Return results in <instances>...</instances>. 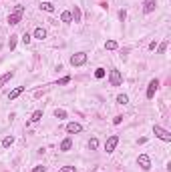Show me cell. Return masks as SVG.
Returning <instances> with one entry per match:
<instances>
[{
  "label": "cell",
  "instance_id": "484cf974",
  "mask_svg": "<svg viewBox=\"0 0 171 172\" xmlns=\"http://www.w3.org/2000/svg\"><path fill=\"white\" fill-rule=\"evenodd\" d=\"M30 40H32V38H30V34H28V32L22 34V42H24V44H30Z\"/></svg>",
  "mask_w": 171,
  "mask_h": 172
},
{
  "label": "cell",
  "instance_id": "277c9868",
  "mask_svg": "<svg viewBox=\"0 0 171 172\" xmlns=\"http://www.w3.org/2000/svg\"><path fill=\"white\" fill-rule=\"evenodd\" d=\"M117 144H119V136L113 134V136L107 138V142H105V150H107V152H113V150L117 148Z\"/></svg>",
  "mask_w": 171,
  "mask_h": 172
},
{
  "label": "cell",
  "instance_id": "44dd1931",
  "mask_svg": "<svg viewBox=\"0 0 171 172\" xmlns=\"http://www.w3.org/2000/svg\"><path fill=\"white\" fill-rule=\"evenodd\" d=\"M89 148H91V150H97L99 148V140L97 138H91V140H89Z\"/></svg>",
  "mask_w": 171,
  "mask_h": 172
},
{
  "label": "cell",
  "instance_id": "6da1fadb",
  "mask_svg": "<svg viewBox=\"0 0 171 172\" xmlns=\"http://www.w3.org/2000/svg\"><path fill=\"white\" fill-rule=\"evenodd\" d=\"M153 134H155L157 138H161L163 142H171V132L169 130H165V128H161V126H153Z\"/></svg>",
  "mask_w": 171,
  "mask_h": 172
},
{
  "label": "cell",
  "instance_id": "5b68a950",
  "mask_svg": "<svg viewBox=\"0 0 171 172\" xmlns=\"http://www.w3.org/2000/svg\"><path fill=\"white\" fill-rule=\"evenodd\" d=\"M137 164H139L143 170H149V168H151V158L147 156V154H139V156H137Z\"/></svg>",
  "mask_w": 171,
  "mask_h": 172
},
{
  "label": "cell",
  "instance_id": "8fae6325",
  "mask_svg": "<svg viewBox=\"0 0 171 172\" xmlns=\"http://www.w3.org/2000/svg\"><path fill=\"white\" fill-rule=\"evenodd\" d=\"M12 76H14V72H12V70L6 72V74H2V76H0V88H2L6 82H10V78H12Z\"/></svg>",
  "mask_w": 171,
  "mask_h": 172
},
{
  "label": "cell",
  "instance_id": "7402d4cb",
  "mask_svg": "<svg viewBox=\"0 0 171 172\" xmlns=\"http://www.w3.org/2000/svg\"><path fill=\"white\" fill-rule=\"evenodd\" d=\"M105 48H107V50H115V48H117V42H115V40H107V42H105Z\"/></svg>",
  "mask_w": 171,
  "mask_h": 172
},
{
  "label": "cell",
  "instance_id": "30bf717a",
  "mask_svg": "<svg viewBox=\"0 0 171 172\" xmlns=\"http://www.w3.org/2000/svg\"><path fill=\"white\" fill-rule=\"evenodd\" d=\"M71 148H73V140H71V138H64L63 142H60V150H63V152H68Z\"/></svg>",
  "mask_w": 171,
  "mask_h": 172
},
{
  "label": "cell",
  "instance_id": "ac0fdd59",
  "mask_svg": "<svg viewBox=\"0 0 171 172\" xmlns=\"http://www.w3.org/2000/svg\"><path fill=\"white\" fill-rule=\"evenodd\" d=\"M54 116H56L59 120L67 118V110H63V108H56V110H54Z\"/></svg>",
  "mask_w": 171,
  "mask_h": 172
},
{
  "label": "cell",
  "instance_id": "f546056e",
  "mask_svg": "<svg viewBox=\"0 0 171 172\" xmlns=\"http://www.w3.org/2000/svg\"><path fill=\"white\" fill-rule=\"evenodd\" d=\"M32 172H46V166H36Z\"/></svg>",
  "mask_w": 171,
  "mask_h": 172
},
{
  "label": "cell",
  "instance_id": "e0dca14e",
  "mask_svg": "<svg viewBox=\"0 0 171 172\" xmlns=\"http://www.w3.org/2000/svg\"><path fill=\"white\" fill-rule=\"evenodd\" d=\"M40 118H42V110H36V112H32V116H30V122H38Z\"/></svg>",
  "mask_w": 171,
  "mask_h": 172
},
{
  "label": "cell",
  "instance_id": "9a60e30c",
  "mask_svg": "<svg viewBox=\"0 0 171 172\" xmlns=\"http://www.w3.org/2000/svg\"><path fill=\"white\" fill-rule=\"evenodd\" d=\"M71 16H73L75 22H81V8H78V6H75V10L71 12Z\"/></svg>",
  "mask_w": 171,
  "mask_h": 172
},
{
  "label": "cell",
  "instance_id": "52a82bcc",
  "mask_svg": "<svg viewBox=\"0 0 171 172\" xmlns=\"http://www.w3.org/2000/svg\"><path fill=\"white\" fill-rule=\"evenodd\" d=\"M157 88H159V80H157V78H153V80L149 82V86H147V98H149V100H151L153 96H155Z\"/></svg>",
  "mask_w": 171,
  "mask_h": 172
},
{
  "label": "cell",
  "instance_id": "4fadbf2b",
  "mask_svg": "<svg viewBox=\"0 0 171 172\" xmlns=\"http://www.w3.org/2000/svg\"><path fill=\"white\" fill-rule=\"evenodd\" d=\"M40 10H44V12H54V4H50V2H40Z\"/></svg>",
  "mask_w": 171,
  "mask_h": 172
},
{
  "label": "cell",
  "instance_id": "cb8c5ba5",
  "mask_svg": "<svg viewBox=\"0 0 171 172\" xmlns=\"http://www.w3.org/2000/svg\"><path fill=\"white\" fill-rule=\"evenodd\" d=\"M71 82V76H64V78H60L59 82H56V86H63V84H68Z\"/></svg>",
  "mask_w": 171,
  "mask_h": 172
},
{
  "label": "cell",
  "instance_id": "4dcf8cb0",
  "mask_svg": "<svg viewBox=\"0 0 171 172\" xmlns=\"http://www.w3.org/2000/svg\"><path fill=\"white\" fill-rule=\"evenodd\" d=\"M119 18L125 20V18H127V12H125V10H121V12H119Z\"/></svg>",
  "mask_w": 171,
  "mask_h": 172
},
{
  "label": "cell",
  "instance_id": "7c38bea8",
  "mask_svg": "<svg viewBox=\"0 0 171 172\" xmlns=\"http://www.w3.org/2000/svg\"><path fill=\"white\" fill-rule=\"evenodd\" d=\"M22 92H24V86H18V88H14V90H12V92L8 94V100H14L16 96H20Z\"/></svg>",
  "mask_w": 171,
  "mask_h": 172
},
{
  "label": "cell",
  "instance_id": "2e32d148",
  "mask_svg": "<svg viewBox=\"0 0 171 172\" xmlns=\"http://www.w3.org/2000/svg\"><path fill=\"white\" fill-rule=\"evenodd\" d=\"M60 20H63V22H73V16H71V12H68V10H64L63 14H60Z\"/></svg>",
  "mask_w": 171,
  "mask_h": 172
},
{
  "label": "cell",
  "instance_id": "83f0119b",
  "mask_svg": "<svg viewBox=\"0 0 171 172\" xmlns=\"http://www.w3.org/2000/svg\"><path fill=\"white\" fill-rule=\"evenodd\" d=\"M165 50H167V40H165V42H163V44H161V46H159V48H157V52H159V54H163V52H165Z\"/></svg>",
  "mask_w": 171,
  "mask_h": 172
},
{
  "label": "cell",
  "instance_id": "d4e9b609",
  "mask_svg": "<svg viewBox=\"0 0 171 172\" xmlns=\"http://www.w3.org/2000/svg\"><path fill=\"white\" fill-rule=\"evenodd\" d=\"M95 76L103 78V76H105V68H97V70H95Z\"/></svg>",
  "mask_w": 171,
  "mask_h": 172
},
{
  "label": "cell",
  "instance_id": "ba28073f",
  "mask_svg": "<svg viewBox=\"0 0 171 172\" xmlns=\"http://www.w3.org/2000/svg\"><path fill=\"white\" fill-rule=\"evenodd\" d=\"M83 130V126L78 124V122H68L67 124V132L68 134H77V132H81Z\"/></svg>",
  "mask_w": 171,
  "mask_h": 172
},
{
  "label": "cell",
  "instance_id": "f1b7e54d",
  "mask_svg": "<svg viewBox=\"0 0 171 172\" xmlns=\"http://www.w3.org/2000/svg\"><path fill=\"white\" fill-rule=\"evenodd\" d=\"M123 122V116H115V118H113V124H121Z\"/></svg>",
  "mask_w": 171,
  "mask_h": 172
},
{
  "label": "cell",
  "instance_id": "7a4b0ae2",
  "mask_svg": "<svg viewBox=\"0 0 171 172\" xmlns=\"http://www.w3.org/2000/svg\"><path fill=\"white\" fill-rule=\"evenodd\" d=\"M22 14H24V6H16L14 8V12L8 16V24H18L20 20H22Z\"/></svg>",
  "mask_w": 171,
  "mask_h": 172
},
{
  "label": "cell",
  "instance_id": "8992f818",
  "mask_svg": "<svg viewBox=\"0 0 171 172\" xmlns=\"http://www.w3.org/2000/svg\"><path fill=\"white\" fill-rule=\"evenodd\" d=\"M109 80H111V86H121L123 84V76L119 70H111V74H109Z\"/></svg>",
  "mask_w": 171,
  "mask_h": 172
},
{
  "label": "cell",
  "instance_id": "5bb4252c",
  "mask_svg": "<svg viewBox=\"0 0 171 172\" xmlns=\"http://www.w3.org/2000/svg\"><path fill=\"white\" fill-rule=\"evenodd\" d=\"M34 38H38V40L46 38V30H44V28H36V30H34Z\"/></svg>",
  "mask_w": 171,
  "mask_h": 172
},
{
  "label": "cell",
  "instance_id": "d6986e66",
  "mask_svg": "<svg viewBox=\"0 0 171 172\" xmlns=\"http://www.w3.org/2000/svg\"><path fill=\"white\" fill-rule=\"evenodd\" d=\"M12 142H14V136H6V138L2 140V146L8 148V146H12Z\"/></svg>",
  "mask_w": 171,
  "mask_h": 172
},
{
  "label": "cell",
  "instance_id": "9c48e42d",
  "mask_svg": "<svg viewBox=\"0 0 171 172\" xmlns=\"http://www.w3.org/2000/svg\"><path fill=\"white\" fill-rule=\"evenodd\" d=\"M155 6H157V0H145L143 10H145L147 14H149V12H153V10H155Z\"/></svg>",
  "mask_w": 171,
  "mask_h": 172
},
{
  "label": "cell",
  "instance_id": "3957f363",
  "mask_svg": "<svg viewBox=\"0 0 171 172\" xmlns=\"http://www.w3.org/2000/svg\"><path fill=\"white\" fill-rule=\"evenodd\" d=\"M85 62H87V52H77L71 56V64L73 66H83Z\"/></svg>",
  "mask_w": 171,
  "mask_h": 172
},
{
  "label": "cell",
  "instance_id": "603a6c76",
  "mask_svg": "<svg viewBox=\"0 0 171 172\" xmlns=\"http://www.w3.org/2000/svg\"><path fill=\"white\" fill-rule=\"evenodd\" d=\"M16 38H18V36H10V40H8V48H10V50H14V46H16Z\"/></svg>",
  "mask_w": 171,
  "mask_h": 172
},
{
  "label": "cell",
  "instance_id": "4316f807",
  "mask_svg": "<svg viewBox=\"0 0 171 172\" xmlns=\"http://www.w3.org/2000/svg\"><path fill=\"white\" fill-rule=\"evenodd\" d=\"M59 172H77V168L75 166H64V168H60Z\"/></svg>",
  "mask_w": 171,
  "mask_h": 172
},
{
  "label": "cell",
  "instance_id": "ffe728a7",
  "mask_svg": "<svg viewBox=\"0 0 171 172\" xmlns=\"http://www.w3.org/2000/svg\"><path fill=\"white\" fill-rule=\"evenodd\" d=\"M129 102V96L127 94H119L117 96V104H127Z\"/></svg>",
  "mask_w": 171,
  "mask_h": 172
}]
</instances>
